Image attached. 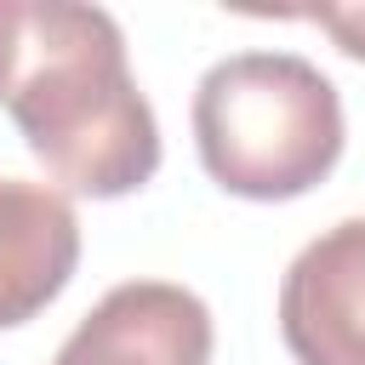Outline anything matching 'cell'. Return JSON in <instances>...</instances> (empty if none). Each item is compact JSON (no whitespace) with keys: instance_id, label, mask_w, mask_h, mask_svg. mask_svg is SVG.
I'll return each instance as SVG.
<instances>
[{"instance_id":"obj_5","label":"cell","mask_w":365,"mask_h":365,"mask_svg":"<svg viewBox=\"0 0 365 365\" xmlns=\"http://www.w3.org/2000/svg\"><path fill=\"white\" fill-rule=\"evenodd\" d=\"M80 262V217L68 194L0 177V331L29 325L63 297Z\"/></svg>"},{"instance_id":"obj_3","label":"cell","mask_w":365,"mask_h":365,"mask_svg":"<svg viewBox=\"0 0 365 365\" xmlns=\"http://www.w3.org/2000/svg\"><path fill=\"white\" fill-rule=\"evenodd\" d=\"M279 336L297 365H365V217L297 251L279 279Z\"/></svg>"},{"instance_id":"obj_1","label":"cell","mask_w":365,"mask_h":365,"mask_svg":"<svg viewBox=\"0 0 365 365\" xmlns=\"http://www.w3.org/2000/svg\"><path fill=\"white\" fill-rule=\"evenodd\" d=\"M6 114L29 154L74 194L120 200L160 171V125L103 6L23 0Z\"/></svg>"},{"instance_id":"obj_6","label":"cell","mask_w":365,"mask_h":365,"mask_svg":"<svg viewBox=\"0 0 365 365\" xmlns=\"http://www.w3.org/2000/svg\"><path fill=\"white\" fill-rule=\"evenodd\" d=\"M279 17H302V23H319L348 57L365 63V0H342V6H302V11H279Z\"/></svg>"},{"instance_id":"obj_2","label":"cell","mask_w":365,"mask_h":365,"mask_svg":"<svg viewBox=\"0 0 365 365\" xmlns=\"http://www.w3.org/2000/svg\"><path fill=\"white\" fill-rule=\"evenodd\" d=\"M194 143L217 188L240 200H297L342 160V97L297 51H234L211 63L194 91Z\"/></svg>"},{"instance_id":"obj_4","label":"cell","mask_w":365,"mask_h":365,"mask_svg":"<svg viewBox=\"0 0 365 365\" xmlns=\"http://www.w3.org/2000/svg\"><path fill=\"white\" fill-rule=\"evenodd\" d=\"M51 365H211V308L171 279L114 285Z\"/></svg>"},{"instance_id":"obj_7","label":"cell","mask_w":365,"mask_h":365,"mask_svg":"<svg viewBox=\"0 0 365 365\" xmlns=\"http://www.w3.org/2000/svg\"><path fill=\"white\" fill-rule=\"evenodd\" d=\"M17 29H23V0H0V97H6L11 63H17Z\"/></svg>"}]
</instances>
